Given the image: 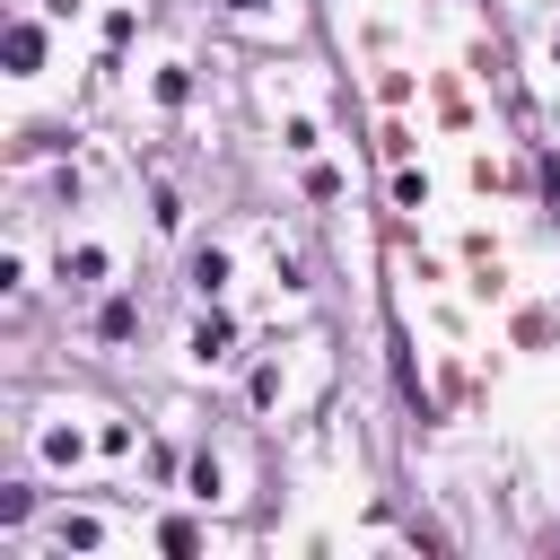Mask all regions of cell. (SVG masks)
Segmentation results:
<instances>
[{
  "label": "cell",
  "instance_id": "6da1fadb",
  "mask_svg": "<svg viewBox=\"0 0 560 560\" xmlns=\"http://www.w3.org/2000/svg\"><path fill=\"white\" fill-rule=\"evenodd\" d=\"M192 280H201V289H219V280H228V254H219V245H201V254H192Z\"/></svg>",
  "mask_w": 560,
  "mask_h": 560
}]
</instances>
